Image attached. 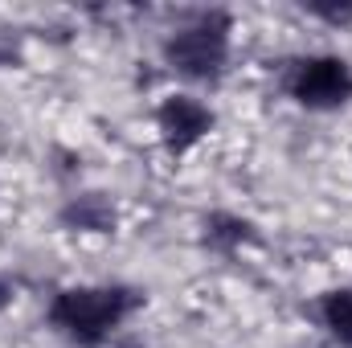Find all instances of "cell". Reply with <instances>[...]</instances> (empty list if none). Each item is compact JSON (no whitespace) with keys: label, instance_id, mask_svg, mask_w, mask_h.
Here are the masks:
<instances>
[{"label":"cell","instance_id":"6da1fadb","mask_svg":"<svg viewBox=\"0 0 352 348\" xmlns=\"http://www.w3.org/2000/svg\"><path fill=\"white\" fill-rule=\"evenodd\" d=\"M144 307V291L135 287H66L50 303V328H58L66 340L82 348L102 345L115 328H123Z\"/></svg>","mask_w":352,"mask_h":348},{"label":"cell","instance_id":"7a4b0ae2","mask_svg":"<svg viewBox=\"0 0 352 348\" xmlns=\"http://www.w3.org/2000/svg\"><path fill=\"white\" fill-rule=\"evenodd\" d=\"M230 33H234V17L226 8L192 12L184 25H176L164 37L160 45L164 66L188 83H217L230 62Z\"/></svg>","mask_w":352,"mask_h":348},{"label":"cell","instance_id":"3957f363","mask_svg":"<svg viewBox=\"0 0 352 348\" xmlns=\"http://www.w3.org/2000/svg\"><path fill=\"white\" fill-rule=\"evenodd\" d=\"M283 94L303 111H340L352 102V66L340 54L291 58L283 70Z\"/></svg>","mask_w":352,"mask_h":348},{"label":"cell","instance_id":"277c9868","mask_svg":"<svg viewBox=\"0 0 352 348\" xmlns=\"http://www.w3.org/2000/svg\"><path fill=\"white\" fill-rule=\"evenodd\" d=\"M213 123H217L213 111H209L201 98H192V94H168V98L156 107V131H160L168 156L192 152V148L213 131Z\"/></svg>","mask_w":352,"mask_h":348},{"label":"cell","instance_id":"5b68a950","mask_svg":"<svg viewBox=\"0 0 352 348\" xmlns=\"http://www.w3.org/2000/svg\"><path fill=\"white\" fill-rule=\"evenodd\" d=\"M58 221L66 230H82V234H115L119 213H115V201L107 193H78L62 205Z\"/></svg>","mask_w":352,"mask_h":348},{"label":"cell","instance_id":"8992f818","mask_svg":"<svg viewBox=\"0 0 352 348\" xmlns=\"http://www.w3.org/2000/svg\"><path fill=\"white\" fill-rule=\"evenodd\" d=\"M201 230H205V234H201V238H205V246H209V250H217V254H238L242 246L258 242L254 221H246V217H238V213H209Z\"/></svg>","mask_w":352,"mask_h":348},{"label":"cell","instance_id":"52a82bcc","mask_svg":"<svg viewBox=\"0 0 352 348\" xmlns=\"http://www.w3.org/2000/svg\"><path fill=\"white\" fill-rule=\"evenodd\" d=\"M320 320L340 345L352 348V287H336L320 299Z\"/></svg>","mask_w":352,"mask_h":348},{"label":"cell","instance_id":"ba28073f","mask_svg":"<svg viewBox=\"0 0 352 348\" xmlns=\"http://www.w3.org/2000/svg\"><path fill=\"white\" fill-rule=\"evenodd\" d=\"M311 17H320V21H328V25H352V4H328V0H311V4H303Z\"/></svg>","mask_w":352,"mask_h":348},{"label":"cell","instance_id":"9c48e42d","mask_svg":"<svg viewBox=\"0 0 352 348\" xmlns=\"http://www.w3.org/2000/svg\"><path fill=\"white\" fill-rule=\"evenodd\" d=\"M12 295H16V283H12V274H0V307H4V303H12Z\"/></svg>","mask_w":352,"mask_h":348},{"label":"cell","instance_id":"30bf717a","mask_svg":"<svg viewBox=\"0 0 352 348\" xmlns=\"http://www.w3.org/2000/svg\"><path fill=\"white\" fill-rule=\"evenodd\" d=\"M12 62H16V45L0 33V66H12Z\"/></svg>","mask_w":352,"mask_h":348}]
</instances>
